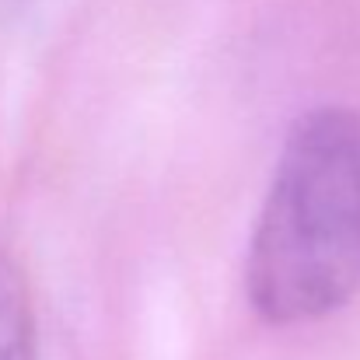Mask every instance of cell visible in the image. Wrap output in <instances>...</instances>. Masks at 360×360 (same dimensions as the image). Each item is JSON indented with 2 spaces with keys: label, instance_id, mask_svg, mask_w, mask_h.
<instances>
[{
  "label": "cell",
  "instance_id": "1",
  "mask_svg": "<svg viewBox=\"0 0 360 360\" xmlns=\"http://www.w3.org/2000/svg\"><path fill=\"white\" fill-rule=\"evenodd\" d=\"M357 294L360 116L319 105L283 136L245 248V297L269 326H304Z\"/></svg>",
  "mask_w": 360,
  "mask_h": 360
},
{
  "label": "cell",
  "instance_id": "3",
  "mask_svg": "<svg viewBox=\"0 0 360 360\" xmlns=\"http://www.w3.org/2000/svg\"><path fill=\"white\" fill-rule=\"evenodd\" d=\"M21 4H25V0H0V21L14 18V14L21 11Z\"/></svg>",
  "mask_w": 360,
  "mask_h": 360
},
{
  "label": "cell",
  "instance_id": "2",
  "mask_svg": "<svg viewBox=\"0 0 360 360\" xmlns=\"http://www.w3.org/2000/svg\"><path fill=\"white\" fill-rule=\"evenodd\" d=\"M0 360H35L25 280L7 259H0Z\"/></svg>",
  "mask_w": 360,
  "mask_h": 360
}]
</instances>
